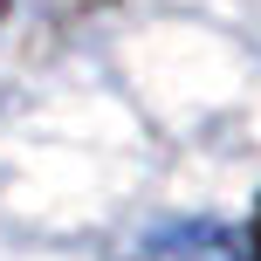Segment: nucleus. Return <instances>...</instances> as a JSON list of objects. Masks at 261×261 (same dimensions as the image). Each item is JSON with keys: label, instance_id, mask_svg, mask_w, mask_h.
Listing matches in <instances>:
<instances>
[{"label": "nucleus", "instance_id": "1", "mask_svg": "<svg viewBox=\"0 0 261 261\" xmlns=\"http://www.w3.org/2000/svg\"><path fill=\"white\" fill-rule=\"evenodd\" d=\"M144 261H241V248L220 234V227H179V234L151 241Z\"/></svg>", "mask_w": 261, "mask_h": 261}]
</instances>
